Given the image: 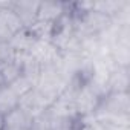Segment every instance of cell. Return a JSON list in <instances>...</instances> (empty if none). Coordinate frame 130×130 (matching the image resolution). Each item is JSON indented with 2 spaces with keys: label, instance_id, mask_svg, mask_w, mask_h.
<instances>
[{
  "label": "cell",
  "instance_id": "6da1fadb",
  "mask_svg": "<svg viewBox=\"0 0 130 130\" xmlns=\"http://www.w3.org/2000/svg\"><path fill=\"white\" fill-rule=\"evenodd\" d=\"M101 93L92 86V84H84L81 86L75 93H74V109L77 118L81 119H90L100 104Z\"/></svg>",
  "mask_w": 130,
  "mask_h": 130
},
{
  "label": "cell",
  "instance_id": "7a4b0ae2",
  "mask_svg": "<svg viewBox=\"0 0 130 130\" xmlns=\"http://www.w3.org/2000/svg\"><path fill=\"white\" fill-rule=\"evenodd\" d=\"M23 28L25 26L17 17V14L6 5V2H2V8H0V40L9 41Z\"/></svg>",
  "mask_w": 130,
  "mask_h": 130
},
{
  "label": "cell",
  "instance_id": "3957f363",
  "mask_svg": "<svg viewBox=\"0 0 130 130\" xmlns=\"http://www.w3.org/2000/svg\"><path fill=\"white\" fill-rule=\"evenodd\" d=\"M29 55L40 64V68L49 66V64H55L61 60V54L57 51V47L49 40H41V38H37Z\"/></svg>",
  "mask_w": 130,
  "mask_h": 130
},
{
  "label": "cell",
  "instance_id": "277c9868",
  "mask_svg": "<svg viewBox=\"0 0 130 130\" xmlns=\"http://www.w3.org/2000/svg\"><path fill=\"white\" fill-rule=\"evenodd\" d=\"M68 11V2H40L37 22L54 26Z\"/></svg>",
  "mask_w": 130,
  "mask_h": 130
},
{
  "label": "cell",
  "instance_id": "5b68a950",
  "mask_svg": "<svg viewBox=\"0 0 130 130\" xmlns=\"http://www.w3.org/2000/svg\"><path fill=\"white\" fill-rule=\"evenodd\" d=\"M6 5L17 14L20 22L25 28H31L37 22V12L40 2L34 0H14V2H6Z\"/></svg>",
  "mask_w": 130,
  "mask_h": 130
},
{
  "label": "cell",
  "instance_id": "8992f818",
  "mask_svg": "<svg viewBox=\"0 0 130 130\" xmlns=\"http://www.w3.org/2000/svg\"><path fill=\"white\" fill-rule=\"evenodd\" d=\"M32 124L34 118L20 107H17L15 110L3 116L2 130H32Z\"/></svg>",
  "mask_w": 130,
  "mask_h": 130
},
{
  "label": "cell",
  "instance_id": "52a82bcc",
  "mask_svg": "<svg viewBox=\"0 0 130 130\" xmlns=\"http://www.w3.org/2000/svg\"><path fill=\"white\" fill-rule=\"evenodd\" d=\"M106 90L107 92H128L130 90V68H116L109 77Z\"/></svg>",
  "mask_w": 130,
  "mask_h": 130
},
{
  "label": "cell",
  "instance_id": "ba28073f",
  "mask_svg": "<svg viewBox=\"0 0 130 130\" xmlns=\"http://www.w3.org/2000/svg\"><path fill=\"white\" fill-rule=\"evenodd\" d=\"M35 41H37V38L31 32V29L23 28L20 32H17L9 40V44L12 46V49H14L15 54H29Z\"/></svg>",
  "mask_w": 130,
  "mask_h": 130
},
{
  "label": "cell",
  "instance_id": "9c48e42d",
  "mask_svg": "<svg viewBox=\"0 0 130 130\" xmlns=\"http://www.w3.org/2000/svg\"><path fill=\"white\" fill-rule=\"evenodd\" d=\"M22 75V66L17 58L0 64V86H11Z\"/></svg>",
  "mask_w": 130,
  "mask_h": 130
},
{
  "label": "cell",
  "instance_id": "30bf717a",
  "mask_svg": "<svg viewBox=\"0 0 130 130\" xmlns=\"http://www.w3.org/2000/svg\"><path fill=\"white\" fill-rule=\"evenodd\" d=\"M128 3V0H100V2H93V11L109 17L110 20H113L116 17V14Z\"/></svg>",
  "mask_w": 130,
  "mask_h": 130
},
{
  "label": "cell",
  "instance_id": "8fae6325",
  "mask_svg": "<svg viewBox=\"0 0 130 130\" xmlns=\"http://www.w3.org/2000/svg\"><path fill=\"white\" fill-rule=\"evenodd\" d=\"M20 98L9 86H0V115L5 116L19 107Z\"/></svg>",
  "mask_w": 130,
  "mask_h": 130
},
{
  "label": "cell",
  "instance_id": "7c38bea8",
  "mask_svg": "<svg viewBox=\"0 0 130 130\" xmlns=\"http://www.w3.org/2000/svg\"><path fill=\"white\" fill-rule=\"evenodd\" d=\"M14 92H15V95L19 96V98H22L23 95H26L28 92H31L34 87H35V83L34 81H31L29 78H26V77H23V75H20L11 86H9Z\"/></svg>",
  "mask_w": 130,
  "mask_h": 130
},
{
  "label": "cell",
  "instance_id": "4fadbf2b",
  "mask_svg": "<svg viewBox=\"0 0 130 130\" xmlns=\"http://www.w3.org/2000/svg\"><path fill=\"white\" fill-rule=\"evenodd\" d=\"M14 58H15V52L12 46L9 44V41L0 40V64L5 61H9V60H14Z\"/></svg>",
  "mask_w": 130,
  "mask_h": 130
},
{
  "label": "cell",
  "instance_id": "5bb4252c",
  "mask_svg": "<svg viewBox=\"0 0 130 130\" xmlns=\"http://www.w3.org/2000/svg\"><path fill=\"white\" fill-rule=\"evenodd\" d=\"M74 130H93V125H92V118L90 119H81L78 118L75 125H74Z\"/></svg>",
  "mask_w": 130,
  "mask_h": 130
},
{
  "label": "cell",
  "instance_id": "9a60e30c",
  "mask_svg": "<svg viewBox=\"0 0 130 130\" xmlns=\"http://www.w3.org/2000/svg\"><path fill=\"white\" fill-rule=\"evenodd\" d=\"M2 127H3V116L0 115V130H2Z\"/></svg>",
  "mask_w": 130,
  "mask_h": 130
},
{
  "label": "cell",
  "instance_id": "2e32d148",
  "mask_svg": "<svg viewBox=\"0 0 130 130\" xmlns=\"http://www.w3.org/2000/svg\"><path fill=\"white\" fill-rule=\"evenodd\" d=\"M0 8H2V2H0Z\"/></svg>",
  "mask_w": 130,
  "mask_h": 130
},
{
  "label": "cell",
  "instance_id": "e0dca14e",
  "mask_svg": "<svg viewBox=\"0 0 130 130\" xmlns=\"http://www.w3.org/2000/svg\"><path fill=\"white\" fill-rule=\"evenodd\" d=\"M93 130H95V128H93Z\"/></svg>",
  "mask_w": 130,
  "mask_h": 130
}]
</instances>
